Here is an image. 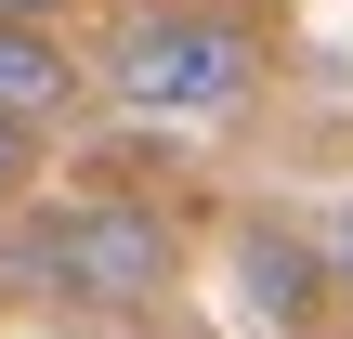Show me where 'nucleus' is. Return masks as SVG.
I'll return each mask as SVG.
<instances>
[{"instance_id":"f257e3e1","label":"nucleus","mask_w":353,"mask_h":339,"mask_svg":"<svg viewBox=\"0 0 353 339\" xmlns=\"http://www.w3.org/2000/svg\"><path fill=\"white\" fill-rule=\"evenodd\" d=\"M26 274L52 300H79V314H157L170 274H183V235L144 196H79V209H52L26 235Z\"/></svg>"},{"instance_id":"423d86ee","label":"nucleus","mask_w":353,"mask_h":339,"mask_svg":"<svg viewBox=\"0 0 353 339\" xmlns=\"http://www.w3.org/2000/svg\"><path fill=\"white\" fill-rule=\"evenodd\" d=\"M314 248H327V287H341V300H353V209H341V222H327V235H314Z\"/></svg>"},{"instance_id":"39448f33","label":"nucleus","mask_w":353,"mask_h":339,"mask_svg":"<svg viewBox=\"0 0 353 339\" xmlns=\"http://www.w3.org/2000/svg\"><path fill=\"white\" fill-rule=\"evenodd\" d=\"M26 183H39V131H26V118H0V196H26Z\"/></svg>"},{"instance_id":"7ed1b4c3","label":"nucleus","mask_w":353,"mask_h":339,"mask_svg":"<svg viewBox=\"0 0 353 339\" xmlns=\"http://www.w3.org/2000/svg\"><path fill=\"white\" fill-rule=\"evenodd\" d=\"M92 91V65L39 26V13H0V118H26V131H52L65 105Z\"/></svg>"},{"instance_id":"0eeeda50","label":"nucleus","mask_w":353,"mask_h":339,"mask_svg":"<svg viewBox=\"0 0 353 339\" xmlns=\"http://www.w3.org/2000/svg\"><path fill=\"white\" fill-rule=\"evenodd\" d=\"M0 13H39V26H52V13H79V0H0Z\"/></svg>"},{"instance_id":"f03ea898","label":"nucleus","mask_w":353,"mask_h":339,"mask_svg":"<svg viewBox=\"0 0 353 339\" xmlns=\"http://www.w3.org/2000/svg\"><path fill=\"white\" fill-rule=\"evenodd\" d=\"M105 78H118V105H144V118H223V105H249L262 39H249L236 13H144V26H118Z\"/></svg>"},{"instance_id":"20e7f679","label":"nucleus","mask_w":353,"mask_h":339,"mask_svg":"<svg viewBox=\"0 0 353 339\" xmlns=\"http://www.w3.org/2000/svg\"><path fill=\"white\" fill-rule=\"evenodd\" d=\"M314 287H327V248L249 235V314H262V327H314Z\"/></svg>"}]
</instances>
